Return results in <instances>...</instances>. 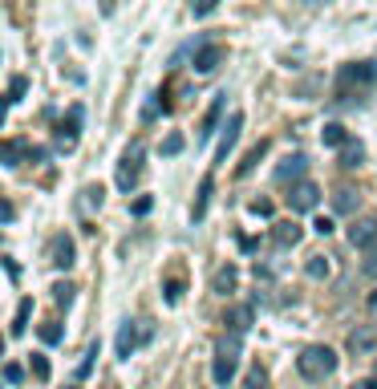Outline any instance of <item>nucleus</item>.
Returning a JSON list of instances; mask_svg holds the SVG:
<instances>
[{
	"label": "nucleus",
	"mask_w": 377,
	"mask_h": 389,
	"mask_svg": "<svg viewBox=\"0 0 377 389\" xmlns=\"http://www.w3.org/2000/svg\"><path fill=\"white\" fill-rule=\"evenodd\" d=\"M308 8H316V4H329V0H305Z\"/></svg>",
	"instance_id": "nucleus-44"
},
{
	"label": "nucleus",
	"mask_w": 377,
	"mask_h": 389,
	"mask_svg": "<svg viewBox=\"0 0 377 389\" xmlns=\"http://www.w3.org/2000/svg\"><path fill=\"white\" fill-rule=\"evenodd\" d=\"M305 166H308V159L305 154H288V159L276 166V183H288V179H300L305 175Z\"/></svg>",
	"instance_id": "nucleus-17"
},
{
	"label": "nucleus",
	"mask_w": 377,
	"mask_h": 389,
	"mask_svg": "<svg viewBox=\"0 0 377 389\" xmlns=\"http://www.w3.org/2000/svg\"><path fill=\"white\" fill-rule=\"evenodd\" d=\"M316 203H321V186L316 183H308V179L292 183V191H288V211H292V215H305V211H312Z\"/></svg>",
	"instance_id": "nucleus-6"
},
{
	"label": "nucleus",
	"mask_w": 377,
	"mask_h": 389,
	"mask_svg": "<svg viewBox=\"0 0 377 389\" xmlns=\"http://www.w3.org/2000/svg\"><path fill=\"white\" fill-rule=\"evenodd\" d=\"M0 159H4V166H8V170H13V166H21V142H17V138H8V142H4V146H0Z\"/></svg>",
	"instance_id": "nucleus-24"
},
{
	"label": "nucleus",
	"mask_w": 377,
	"mask_h": 389,
	"mask_svg": "<svg viewBox=\"0 0 377 389\" xmlns=\"http://www.w3.org/2000/svg\"><path fill=\"white\" fill-rule=\"evenodd\" d=\"M215 8H219V0H191V13H195V17H211Z\"/></svg>",
	"instance_id": "nucleus-35"
},
{
	"label": "nucleus",
	"mask_w": 377,
	"mask_h": 389,
	"mask_svg": "<svg viewBox=\"0 0 377 389\" xmlns=\"http://www.w3.org/2000/svg\"><path fill=\"white\" fill-rule=\"evenodd\" d=\"M312 231H316V235H329V231H332V219H329V215H321V219L312 223Z\"/></svg>",
	"instance_id": "nucleus-40"
},
{
	"label": "nucleus",
	"mask_w": 377,
	"mask_h": 389,
	"mask_svg": "<svg viewBox=\"0 0 377 389\" xmlns=\"http://www.w3.org/2000/svg\"><path fill=\"white\" fill-rule=\"evenodd\" d=\"M377 349V328H357V333H349V353L353 357H365V353H374Z\"/></svg>",
	"instance_id": "nucleus-15"
},
{
	"label": "nucleus",
	"mask_w": 377,
	"mask_h": 389,
	"mask_svg": "<svg viewBox=\"0 0 377 389\" xmlns=\"http://www.w3.org/2000/svg\"><path fill=\"white\" fill-rule=\"evenodd\" d=\"M305 272L312 276V280H325V276H329V260H325V255H308Z\"/></svg>",
	"instance_id": "nucleus-25"
},
{
	"label": "nucleus",
	"mask_w": 377,
	"mask_h": 389,
	"mask_svg": "<svg viewBox=\"0 0 377 389\" xmlns=\"http://www.w3.org/2000/svg\"><path fill=\"white\" fill-rule=\"evenodd\" d=\"M49 264L61 268V272H70L73 264H77V248H73V239L65 231H57V235L49 239Z\"/></svg>",
	"instance_id": "nucleus-7"
},
{
	"label": "nucleus",
	"mask_w": 377,
	"mask_h": 389,
	"mask_svg": "<svg viewBox=\"0 0 377 389\" xmlns=\"http://www.w3.org/2000/svg\"><path fill=\"white\" fill-rule=\"evenodd\" d=\"M211 191H215V179H211V175H207V179L199 183V195H195V207H191V219H195V223H199V219L207 215V203H211Z\"/></svg>",
	"instance_id": "nucleus-18"
},
{
	"label": "nucleus",
	"mask_w": 377,
	"mask_h": 389,
	"mask_svg": "<svg viewBox=\"0 0 377 389\" xmlns=\"http://www.w3.org/2000/svg\"><path fill=\"white\" fill-rule=\"evenodd\" d=\"M349 244H353L357 252H369L377 244V219L374 215H361V219H353V228H349Z\"/></svg>",
	"instance_id": "nucleus-8"
},
{
	"label": "nucleus",
	"mask_w": 377,
	"mask_h": 389,
	"mask_svg": "<svg viewBox=\"0 0 377 389\" xmlns=\"http://www.w3.org/2000/svg\"><path fill=\"white\" fill-rule=\"evenodd\" d=\"M150 337H154V324H150V321H126L118 328V341H114L118 361H130V357H134V349H138V344H146Z\"/></svg>",
	"instance_id": "nucleus-4"
},
{
	"label": "nucleus",
	"mask_w": 377,
	"mask_h": 389,
	"mask_svg": "<svg viewBox=\"0 0 377 389\" xmlns=\"http://www.w3.org/2000/svg\"><path fill=\"white\" fill-rule=\"evenodd\" d=\"M264 154H268V142H259V146H252V150H248V159L239 162V179H243V175H252V170H256V162L264 159Z\"/></svg>",
	"instance_id": "nucleus-23"
},
{
	"label": "nucleus",
	"mask_w": 377,
	"mask_h": 389,
	"mask_svg": "<svg viewBox=\"0 0 377 389\" xmlns=\"http://www.w3.org/2000/svg\"><path fill=\"white\" fill-rule=\"evenodd\" d=\"M150 207H154V199H150V195H138V199L130 203V215H150Z\"/></svg>",
	"instance_id": "nucleus-38"
},
{
	"label": "nucleus",
	"mask_w": 377,
	"mask_h": 389,
	"mask_svg": "<svg viewBox=\"0 0 377 389\" xmlns=\"http://www.w3.org/2000/svg\"><path fill=\"white\" fill-rule=\"evenodd\" d=\"M183 146H187V142H183V134H166L163 138V154H166V159H170V154H179Z\"/></svg>",
	"instance_id": "nucleus-32"
},
{
	"label": "nucleus",
	"mask_w": 377,
	"mask_h": 389,
	"mask_svg": "<svg viewBox=\"0 0 377 389\" xmlns=\"http://www.w3.org/2000/svg\"><path fill=\"white\" fill-rule=\"evenodd\" d=\"M163 292H166V304H179V300H183V276H170Z\"/></svg>",
	"instance_id": "nucleus-30"
},
{
	"label": "nucleus",
	"mask_w": 377,
	"mask_h": 389,
	"mask_svg": "<svg viewBox=\"0 0 377 389\" xmlns=\"http://www.w3.org/2000/svg\"><path fill=\"white\" fill-rule=\"evenodd\" d=\"M321 142H325V146H345V142H349V134H345V126H341V122H325Z\"/></svg>",
	"instance_id": "nucleus-22"
},
{
	"label": "nucleus",
	"mask_w": 377,
	"mask_h": 389,
	"mask_svg": "<svg viewBox=\"0 0 377 389\" xmlns=\"http://www.w3.org/2000/svg\"><path fill=\"white\" fill-rule=\"evenodd\" d=\"M248 211H252V215H259V219H272V215H276V207H272V199H256V203L248 207Z\"/></svg>",
	"instance_id": "nucleus-33"
},
{
	"label": "nucleus",
	"mask_w": 377,
	"mask_h": 389,
	"mask_svg": "<svg viewBox=\"0 0 377 389\" xmlns=\"http://www.w3.org/2000/svg\"><path fill=\"white\" fill-rule=\"evenodd\" d=\"M300 235H305V228H300L296 219H284V223H276V228H272L276 248H296V244H300Z\"/></svg>",
	"instance_id": "nucleus-14"
},
{
	"label": "nucleus",
	"mask_w": 377,
	"mask_h": 389,
	"mask_svg": "<svg viewBox=\"0 0 377 389\" xmlns=\"http://www.w3.org/2000/svg\"><path fill=\"white\" fill-rule=\"evenodd\" d=\"M296 369H300L305 381H325V377L337 373V353L329 344H308L305 353L296 357Z\"/></svg>",
	"instance_id": "nucleus-3"
},
{
	"label": "nucleus",
	"mask_w": 377,
	"mask_h": 389,
	"mask_svg": "<svg viewBox=\"0 0 377 389\" xmlns=\"http://www.w3.org/2000/svg\"><path fill=\"white\" fill-rule=\"evenodd\" d=\"M4 381H8V386H21V381H24V369L17 365V361H8V365H4Z\"/></svg>",
	"instance_id": "nucleus-36"
},
{
	"label": "nucleus",
	"mask_w": 377,
	"mask_h": 389,
	"mask_svg": "<svg viewBox=\"0 0 377 389\" xmlns=\"http://www.w3.org/2000/svg\"><path fill=\"white\" fill-rule=\"evenodd\" d=\"M377 86V61H349V65H341V73H337V102H349L357 93L374 90Z\"/></svg>",
	"instance_id": "nucleus-1"
},
{
	"label": "nucleus",
	"mask_w": 377,
	"mask_h": 389,
	"mask_svg": "<svg viewBox=\"0 0 377 389\" xmlns=\"http://www.w3.org/2000/svg\"><path fill=\"white\" fill-rule=\"evenodd\" d=\"M223 57H227V49L219 45V41L199 45V49H195V73H215V69L223 65Z\"/></svg>",
	"instance_id": "nucleus-9"
},
{
	"label": "nucleus",
	"mask_w": 377,
	"mask_h": 389,
	"mask_svg": "<svg viewBox=\"0 0 377 389\" xmlns=\"http://www.w3.org/2000/svg\"><path fill=\"white\" fill-rule=\"evenodd\" d=\"M243 389H268V373H264V369H252V373H248V381H243Z\"/></svg>",
	"instance_id": "nucleus-31"
},
{
	"label": "nucleus",
	"mask_w": 377,
	"mask_h": 389,
	"mask_svg": "<svg viewBox=\"0 0 377 389\" xmlns=\"http://www.w3.org/2000/svg\"><path fill=\"white\" fill-rule=\"evenodd\" d=\"M77 122H81V110L73 106L70 118H65V122H61V126L53 130V138H57V150H65V154H70L73 146H77Z\"/></svg>",
	"instance_id": "nucleus-12"
},
{
	"label": "nucleus",
	"mask_w": 377,
	"mask_h": 389,
	"mask_svg": "<svg viewBox=\"0 0 377 389\" xmlns=\"http://www.w3.org/2000/svg\"><path fill=\"white\" fill-rule=\"evenodd\" d=\"M24 93H29V77H21V73H17V77L8 81V106H17Z\"/></svg>",
	"instance_id": "nucleus-26"
},
{
	"label": "nucleus",
	"mask_w": 377,
	"mask_h": 389,
	"mask_svg": "<svg viewBox=\"0 0 377 389\" xmlns=\"http://www.w3.org/2000/svg\"><path fill=\"white\" fill-rule=\"evenodd\" d=\"M332 207H337L341 215H353L357 211V191L353 186H337V191H332Z\"/></svg>",
	"instance_id": "nucleus-19"
},
{
	"label": "nucleus",
	"mask_w": 377,
	"mask_h": 389,
	"mask_svg": "<svg viewBox=\"0 0 377 389\" xmlns=\"http://www.w3.org/2000/svg\"><path fill=\"white\" fill-rule=\"evenodd\" d=\"M223 110H227V93H215L211 110H207V118H203V130H199V142H207V138L215 134V126H219V118H223Z\"/></svg>",
	"instance_id": "nucleus-16"
},
{
	"label": "nucleus",
	"mask_w": 377,
	"mask_h": 389,
	"mask_svg": "<svg viewBox=\"0 0 377 389\" xmlns=\"http://www.w3.org/2000/svg\"><path fill=\"white\" fill-rule=\"evenodd\" d=\"M70 389H77V386H70Z\"/></svg>",
	"instance_id": "nucleus-45"
},
{
	"label": "nucleus",
	"mask_w": 377,
	"mask_h": 389,
	"mask_svg": "<svg viewBox=\"0 0 377 389\" xmlns=\"http://www.w3.org/2000/svg\"><path fill=\"white\" fill-rule=\"evenodd\" d=\"M361 272H365V276H374V280H377V244L369 248V255H365V264H361Z\"/></svg>",
	"instance_id": "nucleus-39"
},
{
	"label": "nucleus",
	"mask_w": 377,
	"mask_h": 389,
	"mask_svg": "<svg viewBox=\"0 0 377 389\" xmlns=\"http://www.w3.org/2000/svg\"><path fill=\"white\" fill-rule=\"evenodd\" d=\"M349 389H377V377H369V381H357V386H349Z\"/></svg>",
	"instance_id": "nucleus-42"
},
{
	"label": "nucleus",
	"mask_w": 377,
	"mask_h": 389,
	"mask_svg": "<svg viewBox=\"0 0 377 389\" xmlns=\"http://www.w3.org/2000/svg\"><path fill=\"white\" fill-rule=\"evenodd\" d=\"M361 159H365V146L349 138V142L341 146V166H345V170H357V166H361Z\"/></svg>",
	"instance_id": "nucleus-20"
},
{
	"label": "nucleus",
	"mask_w": 377,
	"mask_h": 389,
	"mask_svg": "<svg viewBox=\"0 0 377 389\" xmlns=\"http://www.w3.org/2000/svg\"><path fill=\"white\" fill-rule=\"evenodd\" d=\"M81 195H86V199H81L86 207H102V199H106V191H102V186H86Z\"/></svg>",
	"instance_id": "nucleus-37"
},
{
	"label": "nucleus",
	"mask_w": 377,
	"mask_h": 389,
	"mask_svg": "<svg viewBox=\"0 0 377 389\" xmlns=\"http://www.w3.org/2000/svg\"><path fill=\"white\" fill-rule=\"evenodd\" d=\"M61 337H65L61 321H45V324H41V341H45V344H57Z\"/></svg>",
	"instance_id": "nucleus-28"
},
{
	"label": "nucleus",
	"mask_w": 377,
	"mask_h": 389,
	"mask_svg": "<svg viewBox=\"0 0 377 389\" xmlns=\"http://www.w3.org/2000/svg\"><path fill=\"white\" fill-rule=\"evenodd\" d=\"M4 268H8V276H13V280H17V276H21V264H17V260H13V255H4Z\"/></svg>",
	"instance_id": "nucleus-41"
},
{
	"label": "nucleus",
	"mask_w": 377,
	"mask_h": 389,
	"mask_svg": "<svg viewBox=\"0 0 377 389\" xmlns=\"http://www.w3.org/2000/svg\"><path fill=\"white\" fill-rule=\"evenodd\" d=\"M239 341L243 337H236V333H227V337H219V344H215V361H211V377L215 386H232L239 373Z\"/></svg>",
	"instance_id": "nucleus-2"
},
{
	"label": "nucleus",
	"mask_w": 377,
	"mask_h": 389,
	"mask_svg": "<svg viewBox=\"0 0 377 389\" xmlns=\"http://www.w3.org/2000/svg\"><path fill=\"white\" fill-rule=\"evenodd\" d=\"M29 373H33L37 381H49V373H53V369H49V357H41V353H33V361H29Z\"/></svg>",
	"instance_id": "nucleus-27"
},
{
	"label": "nucleus",
	"mask_w": 377,
	"mask_h": 389,
	"mask_svg": "<svg viewBox=\"0 0 377 389\" xmlns=\"http://www.w3.org/2000/svg\"><path fill=\"white\" fill-rule=\"evenodd\" d=\"M29 317H33V300L24 296L21 304H17V317H13V324H8V337H21L24 328H29Z\"/></svg>",
	"instance_id": "nucleus-21"
},
{
	"label": "nucleus",
	"mask_w": 377,
	"mask_h": 389,
	"mask_svg": "<svg viewBox=\"0 0 377 389\" xmlns=\"http://www.w3.org/2000/svg\"><path fill=\"white\" fill-rule=\"evenodd\" d=\"M252 321H256V308H252V304H236V308H232V312H227V333H236V337H243V333H248V328H252Z\"/></svg>",
	"instance_id": "nucleus-13"
},
{
	"label": "nucleus",
	"mask_w": 377,
	"mask_h": 389,
	"mask_svg": "<svg viewBox=\"0 0 377 389\" xmlns=\"http://www.w3.org/2000/svg\"><path fill=\"white\" fill-rule=\"evenodd\" d=\"M236 284H239V268H236V264H219V268L211 272V292H215V296H232Z\"/></svg>",
	"instance_id": "nucleus-11"
},
{
	"label": "nucleus",
	"mask_w": 377,
	"mask_h": 389,
	"mask_svg": "<svg viewBox=\"0 0 377 389\" xmlns=\"http://www.w3.org/2000/svg\"><path fill=\"white\" fill-rule=\"evenodd\" d=\"M73 292H77V288L65 284V280H61V284H53V300H57L61 308H70V304H73Z\"/></svg>",
	"instance_id": "nucleus-29"
},
{
	"label": "nucleus",
	"mask_w": 377,
	"mask_h": 389,
	"mask_svg": "<svg viewBox=\"0 0 377 389\" xmlns=\"http://www.w3.org/2000/svg\"><path fill=\"white\" fill-rule=\"evenodd\" d=\"M142 159H146V146H142V142H130V150H126L118 162V191H130V186L138 183Z\"/></svg>",
	"instance_id": "nucleus-5"
},
{
	"label": "nucleus",
	"mask_w": 377,
	"mask_h": 389,
	"mask_svg": "<svg viewBox=\"0 0 377 389\" xmlns=\"http://www.w3.org/2000/svg\"><path fill=\"white\" fill-rule=\"evenodd\" d=\"M94 357H97V341L86 349V357H81V365H77V377H90V369H94Z\"/></svg>",
	"instance_id": "nucleus-34"
},
{
	"label": "nucleus",
	"mask_w": 377,
	"mask_h": 389,
	"mask_svg": "<svg viewBox=\"0 0 377 389\" xmlns=\"http://www.w3.org/2000/svg\"><path fill=\"white\" fill-rule=\"evenodd\" d=\"M239 130H243V114H232L227 118V126H223L219 146H215V162H227V154L236 150V142H239Z\"/></svg>",
	"instance_id": "nucleus-10"
},
{
	"label": "nucleus",
	"mask_w": 377,
	"mask_h": 389,
	"mask_svg": "<svg viewBox=\"0 0 377 389\" xmlns=\"http://www.w3.org/2000/svg\"><path fill=\"white\" fill-rule=\"evenodd\" d=\"M369 317L377 321V292H369Z\"/></svg>",
	"instance_id": "nucleus-43"
}]
</instances>
